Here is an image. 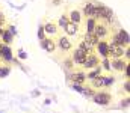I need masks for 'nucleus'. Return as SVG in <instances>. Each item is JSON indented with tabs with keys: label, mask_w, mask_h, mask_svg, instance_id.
<instances>
[{
	"label": "nucleus",
	"mask_w": 130,
	"mask_h": 113,
	"mask_svg": "<svg viewBox=\"0 0 130 113\" xmlns=\"http://www.w3.org/2000/svg\"><path fill=\"white\" fill-rule=\"evenodd\" d=\"M109 42L112 44H117V45H121L124 48H129L130 45V36L129 32L123 27H118V29H113L112 27V32H110V36H109Z\"/></svg>",
	"instance_id": "f257e3e1"
},
{
	"label": "nucleus",
	"mask_w": 130,
	"mask_h": 113,
	"mask_svg": "<svg viewBox=\"0 0 130 113\" xmlns=\"http://www.w3.org/2000/svg\"><path fill=\"white\" fill-rule=\"evenodd\" d=\"M55 42H56V48H58L61 53H64V54L71 53L73 48H74L73 39H70V38L67 36V35H64V33H59L58 36L55 38Z\"/></svg>",
	"instance_id": "f03ea898"
},
{
	"label": "nucleus",
	"mask_w": 130,
	"mask_h": 113,
	"mask_svg": "<svg viewBox=\"0 0 130 113\" xmlns=\"http://www.w3.org/2000/svg\"><path fill=\"white\" fill-rule=\"evenodd\" d=\"M92 101L98 106H109L113 101V97L107 91H95V94L92 97Z\"/></svg>",
	"instance_id": "7ed1b4c3"
},
{
	"label": "nucleus",
	"mask_w": 130,
	"mask_h": 113,
	"mask_svg": "<svg viewBox=\"0 0 130 113\" xmlns=\"http://www.w3.org/2000/svg\"><path fill=\"white\" fill-rule=\"evenodd\" d=\"M110 32H112V26H107V24L103 23V21H97V23H95L94 35H95L98 39H109Z\"/></svg>",
	"instance_id": "20e7f679"
},
{
	"label": "nucleus",
	"mask_w": 130,
	"mask_h": 113,
	"mask_svg": "<svg viewBox=\"0 0 130 113\" xmlns=\"http://www.w3.org/2000/svg\"><path fill=\"white\" fill-rule=\"evenodd\" d=\"M68 83L70 84H80V86H85L86 84V73L85 71H71L68 73V77H67Z\"/></svg>",
	"instance_id": "39448f33"
},
{
	"label": "nucleus",
	"mask_w": 130,
	"mask_h": 113,
	"mask_svg": "<svg viewBox=\"0 0 130 113\" xmlns=\"http://www.w3.org/2000/svg\"><path fill=\"white\" fill-rule=\"evenodd\" d=\"M42 27H44V33H45V36L48 38H55L58 36L59 33H62V30L59 29V26H58V23L56 21H47V23H44L42 24Z\"/></svg>",
	"instance_id": "423d86ee"
},
{
	"label": "nucleus",
	"mask_w": 130,
	"mask_h": 113,
	"mask_svg": "<svg viewBox=\"0 0 130 113\" xmlns=\"http://www.w3.org/2000/svg\"><path fill=\"white\" fill-rule=\"evenodd\" d=\"M67 17H68V21H70V23H74V24H79V26H82V24H83V20H85L83 15H82L80 8H77V6L70 8Z\"/></svg>",
	"instance_id": "0eeeda50"
},
{
	"label": "nucleus",
	"mask_w": 130,
	"mask_h": 113,
	"mask_svg": "<svg viewBox=\"0 0 130 113\" xmlns=\"http://www.w3.org/2000/svg\"><path fill=\"white\" fill-rule=\"evenodd\" d=\"M126 51H127V48H124V47H121V45H117V44L109 42V48H107L109 59H123V57L126 56Z\"/></svg>",
	"instance_id": "6e6552de"
},
{
	"label": "nucleus",
	"mask_w": 130,
	"mask_h": 113,
	"mask_svg": "<svg viewBox=\"0 0 130 113\" xmlns=\"http://www.w3.org/2000/svg\"><path fill=\"white\" fill-rule=\"evenodd\" d=\"M98 66H100V57H98L95 53H92V54H88L86 56V59H85V62H83V65L80 68L83 71H91V70L98 68Z\"/></svg>",
	"instance_id": "1a4fd4ad"
},
{
	"label": "nucleus",
	"mask_w": 130,
	"mask_h": 113,
	"mask_svg": "<svg viewBox=\"0 0 130 113\" xmlns=\"http://www.w3.org/2000/svg\"><path fill=\"white\" fill-rule=\"evenodd\" d=\"M107 48H109V41L107 39H100L97 42V45L94 47V51L100 59H104V57H109Z\"/></svg>",
	"instance_id": "9d476101"
},
{
	"label": "nucleus",
	"mask_w": 130,
	"mask_h": 113,
	"mask_svg": "<svg viewBox=\"0 0 130 113\" xmlns=\"http://www.w3.org/2000/svg\"><path fill=\"white\" fill-rule=\"evenodd\" d=\"M64 32H65V35L70 38V39H73V38H80L82 26L74 24V23H68V24L64 27Z\"/></svg>",
	"instance_id": "9b49d317"
},
{
	"label": "nucleus",
	"mask_w": 130,
	"mask_h": 113,
	"mask_svg": "<svg viewBox=\"0 0 130 113\" xmlns=\"http://www.w3.org/2000/svg\"><path fill=\"white\" fill-rule=\"evenodd\" d=\"M70 57H71V60H73L74 66H82V65H83V62H85V59H86V54H85L83 51H80L79 48H73V51H71Z\"/></svg>",
	"instance_id": "f8f14e48"
},
{
	"label": "nucleus",
	"mask_w": 130,
	"mask_h": 113,
	"mask_svg": "<svg viewBox=\"0 0 130 113\" xmlns=\"http://www.w3.org/2000/svg\"><path fill=\"white\" fill-rule=\"evenodd\" d=\"M129 65V60H126L124 57L123 59H110V70L115 71V73H123Z\"/></svg>",
	"instance_id": "ddd939ff"
},
{
	"label": "nucleus",
	"mask_w": 130,
	"mask_h": 113,
	"mask_svg": "<svg viewBox=\"0 0 130 113\" xmlns=\"http://www.w3.org/2000/svg\"><path fill=\"white\" fill-rule=\"evenodd\" d=\"M82 15L83 18H92V12H94V0H83L82 6H80Z\"/></svg>",
	"instance_id": "4468645a"
},
{
	"label": "nucleus",
	"mask_w": 130,
	"mask_h": 113,
	"mask_svg": "<svg viewBox=\"0 0 130 113\" xmlns=\"http://www.w3.org/2000/svg\"><path fill=\"white\" fill-rule=\"evenodd\" d=\"M41 47L47 51V53H50V54H53L58 48H56V42H55V39L53 38H48L45 36L42 41H41Z\"/></svg>",
	"instance_id": "2eb2a0df"
},
{
	"label": "nucleus",
	"mask_w": 130,
	"mask_h": 113,
	"mask_svg": "<svg viewBox=\"0 0 130 113\" xmlns=\"http://www.w3.org/2000/svg\"><path fill=\"white\" fill-rule=\"evenodd\" d=\"M76 48H79L80 51H83L86 56H88V54H92V53H95V51H94V47H91L89 44H86V42H85V41H82V39H79V41H77V45H76Z\"/></svg>",
	"instance_id": "dca6fc26"
},
{
	"label": "nucleus",
	"mask_w": 130,
	"mask_h": 113,
	"mask_svg": "<svg viewBox=\"0 0 130 113\" xmlns=\"http://www.w3.org/2000/svg\"><path fill=\"white\" fill-rule=\"evenodd\" d=\"M80 39H82V41H85L86 44H89L91 47H95V45H97V42L100 41L94 33H83V36L80 38Z\"/></svg>",
	"instance_id": "f3484780"
},
{
	"label": "nucleus",
	"mask_w": 130,
	"mask_h": 113,
	"mask_svg": "<svg viewBox=\"0 0 130 113\" xmlns=\"http://www.w3.org/2000/svg\"><path fill=\"white\" fill-rule=\"evenodd\" d=\"M0 39H2V42H3L5 45H11V44H12V41H14V35H12V33L5 27V29H3V33L0 35Z\"/></svg>",
	"instance_id": "a211bd4d"
},
{
	"label": "nucleus",
	"mask_w": 130,
	"mask_h": 113,
	"mask_svg": "<svg viewBox=\"0 0 130 113\" xmlns=\"http://www.w3.org/2000/svg\"><path fill=\"white\" fill-rule=\"evenodd\" d=\"M85 33H94V27H95V20L94 18H85Z\"/></svg>",
	"instance_id": "6ab92c4d"
},
{
	"label": "nucleus",
	"mask_w": 130,
	"mask_h": 113,
	"mask_svg": "<svg viewBox=\"0 0 130 113\" xmlns=\"http://www.w3.org/2000/svg\"><path fill=\"white\" fill-rule=\"evenodd\" d=\"M103 83H104V87H110L113 83H115V77L110 73H103Z\"/></svg>",
	"instance_id": "aec40b11"
},
{
	"label": "nucleus",
	"mask_w": 130,
	"mask_h": 113,
	"mask_svg": "<svg viewBox=\"0 0 130 113\" xmlns=\"http://www.w3.org/2000/svg\"><path fill=\"white\" fill-rule=\"evenodd\" d=\"M101 73H103V71H101L100 66H98V68H94V70H91V71H88V73H86V81H91V80L97 78Z\"/></svg>",
	"instance_id": "412c9836"
},
{
	"label": "nucleus",
	"mask_w": 130,
	"mask_h": 113,
	"mask_svg": "<svg viewBox=\"0 0 130 113\" xmlns=\"http://www.w3.org/2000/svg\"><path fill=\"white\" fill-rule=\"evenodd\" d=\"M62 65H64L65 71H68V73H71V71H74V68H76L70 56H67V57H65V60H64V62H62Z\"/></svg>",
	"instance_id": "4be33fe9"
},
{
	"label": "nucleus",
	"mask_w": 130,
	"mask_h": 113,
	"mask_svg": "<svg viewBox=\"0 0 130 113\" xmlns=\"http://www.w3.org/2000/svg\"><path fill=\"white\" fill-rule=\"evenodd\" d=\"M56 23H58L59 29H61V30H64V27L67 26V24H68V23H70V21H68V17H67V14H62V15L59 17V20H58Z\"/></svg>",
	"instance_id": "5701e85b"
},
{
	"label": "nucleus",
	"mask_w": 130,
	"mask_h": 113,
	"mask_svg": "<svg viewBox=\"0 0 130 113\" xmlns=\"http://www.w3.org/2000/svg\"><path fill=\"white\" fill-rule=\"evenodd\" d=\"M80 94H83L85 97H91V98H92V97H94V94H95V91H94L91 86H88V87H86V86H83V89H82V92H80Z\"/></svg>",
	"instance_id": "b1692460"
},
{
	"label": "nucleus",
	"mask_w": 130,
	"mask_h": 113,
	"mask_svg": "<svg viewBox=\"0 0 130 113\" xmlns=\"http://www.w3.org/2000/svg\"><path fill=\"white\" fill-rule=\"evenodd\" d=\"M11 73V66L9 65H5V66H2V70H0V77L3 78V77H6V75Z\"/></svg>",
	"instance_id": "393cba45"
},
{
	"label": "nucleus",
	"mask_w": 130,
	"mask_h": 113,
	"mask_svg": "<svg viewBox=\"0 0 130 113\" xmlns=\"http://www.w3.org/2000/svg\"><path fill=\"white\" fill-rule=\"evenodd\" d=\"M6 24H8V21H6V17H5L3 11L0 9V26H2V27H5Z\"/></svg>",
	"instance_id": "a878e982"
},
{
	"label": "nucleus",
	"mask_w": 130,
	"mask_h": 113,
	"mask_svg": "<svg viewBox=\"0 0 130 113\" xmlns=\"http://www.w3.org/2000/svg\"><path fill=\"white\" fill-rule=\"evenodd\" d=\"M38 38H39V41H42V39L45 38V33H44V27H42V24L38 27Z\"/></svg>",
	"instance_id": "bb28decb"
},
{
	"label": "nucleus",
	"mask_w": 130,
	"mask_h": 113,
	"mask_svg": "<svg viewBox=\"0 0 130 113\" xmlns=\"http://www.w3.org/2000/svg\"><path fill=\"white\" fill-rule=\"evenodd\" d=\"M5 27H6V29H8V30H9V32H11V33H12L14 36L17 35V30H15V26H12V24H6Z\"/></svg>",
	"instance_id": "cd10ccee"
},
{
	"label": "nucleus",
	"mask_w": 130,
	"mask_h": 113,
	"mask_svg": "<svg viewBox=\"0 0 130 113\" xmlns=\"http://www.w3.org/2000/svg\"><path fill=\"white\" fill-rule=\"evenodd\" d=\"M121 107H123V109H124V107H126V109L129 107V97H126V98L121 100Z\"/></svg>",
	"instance_id": "c85d7f7f"
},
{
	"label": "nucleus",
	"mask_w": 130,
	"mask_h": 113,
	"mask_svg": "<svg viewBox=\"0 0 130 113\" xmlns=\"http://www.w3.org/2000/svg\"><path fill=\"white\" fill-rule=\"evenodd\" d=\"M129 87H130V83H129V80H126V83L123 84V87H121V89H124V92H126V94H129Z\"/></svg>",
	"instance_id": "c756f323"
},
{
	"label": "nucleus",
	"mask_w": 130,
	"mask_h": 113,
	"mask_svg": "<svg viewBox=\"0 0 130 113\" xmlns=\"http://www.w3.org/2000/svg\"><path fill=\"white\" fill-rule=\"evenodd\" d=\"M50 2H52V5H55V6H59V5L64 3V0H50Z\"/></svg>",
	"instance_id": "7c9ffc66"
},
{
	"label": "nucleus",
	"mask_w": 130,
	"mask_h": 113,
	"mask_svg": "<svg viewBox=\"0 0 130 113\" xmlns=\"http://www.w3.org/2000/svg\"><path fill=\"white\" fill-rule=\"evenodd\" d=\"M3 29H5V27H2V26H0V35L3 33Z\"/></svg>",
	"instance_id": "2f4dec72"
},
{
	"label": "nucleus",
	"mask_w": 130,
	"mask_h": 113,
	"mask_svg": "<svg viewBox=\"0 0 130 113\" xmlns=\"http://www.w3.org/2000/svg\"><path fill=\"white\" fill-rule=\"evenodd\" d=\"M0 63H2V59H0Z\"/></svg>",
	"instance_id": "473e14b6"
},
{
	"label": "nucleus",
	"mask_w": 130,
	"mask_h": 113,
	"mask_svg": "<svg viewBox=\"0 0 130 113\" xmlns=\"http://www.w3.org/2000/svg\"><path fill=\"white\" fill-rule=\"evenodd\" d=\"M0 70H2V65H0Z\"/></svg>",
	"instance_id": "72a5a7b5"
}]
</instances>
